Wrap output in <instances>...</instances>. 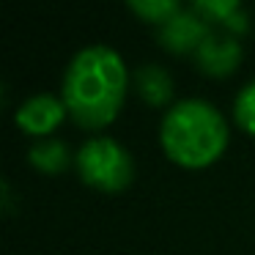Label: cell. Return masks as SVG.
<instances>
[{"mask_svg":"<svg viewBox=\"0 0 255 255\" xmlns=\"http://www.w3.org/2000/svg\"><path fill=\"white\" fill-rule=\"evenodd\" d=\"M129 74L121 55L107 44H91L72 58L63 74V105L85 129H102L118 116Z\"/></svg>","mask_w":255,"mask_h":255,"instance_id":"obj_1","label":"cell"},{"mask_svg":"<svg viewBox=\"0 0 255 255\" xmlns=\"http://www.w3.org/2000/svg\"><path fill=\"white\" fill-rule=\"evenodd\" d=\"M165 154L184 167L214 162L228 145V124L206 99H181L165 113L159 127Z\"/></svg>","mask_w":255,"mask_h":255,"instance_id":"obj_2","label":"cell"},{"mask_svg":"<svg viewBox=\"0 0 255 255\" xmlns=\"http://www.w3.org/2000/svg\"><path fill=\"white\" fill-rule=\"evenodd\" d=\"M77 173L85 184L102 192H121L134 178V162L121 143L110 137H94L80 145Z\"/></svg>","mask_w":255,"mask_h":255,"instance_id":"obj_3","label":"cell"},{"mask_svg":"<svg viewBox=\"0 0 255 255\" xmlns=\"http://www.w3.org/2000/svg\"><path fill=\"white\" fill-rule=\"evenodd\" d=\"M209 33H211V25L195 8H181L167 22L159 25V44L167 52H178V55L198 52V47L206 41Z\"/></svg>","mask_w":255,"mask_h":255,"instance_id":"obj_4","label":"cell"},{"mask_svg":"<svg viewBox=\"0 0 255 255\" xmlns=\"http://www.w3.org/2000/svg\"><path fill=\"white\" fill-rule=\"evenodd\" d=\"M239 61H242V44L228 30H220V33L211 30L206 36V41L198 47V52H195L198 69L211 74V77H225V74H231L239 66Z\"/></svg>","mask_w":255,"mask_h":255,"instance_id":"obj_5","label":"cell"},{"mask_svg":"<svg viewBox=\"0 0 255 255\" xmlns=\"http://www.w3.org/2000/svg\"><path fill=\"white\" fill-rule=\"evenodd\" d=\"M66 113L69 110H66V105H63V99H58V96H52V94H36V96H30L28 102L19 105L14 121H17V127H22V132H28V134H47L63 121Z\"/></svg>","mask_w":255,"mask_h":255,"instance_id":"obj_6","label":"cell"},{"mask_svg":"<svg viewBox=\"0 0 255 255\" xmlns=\"http://www.w3.org/2000/svg\"><path fill=\"white\" fill-rule=\"evenodd\" d=\"M134 91L151 107H165L173 99V77L167 69L156 66V63H143L134 72Z\"/></svg>","mask_w":255,"mask_h":255,"instance_id":"obj_7","label":"cell"},{"mask_svg":"<svg viewBox=\"0 0 255 255\" xmlns=\"http://www.w3.org/2000/svg\"><path fill=\"white\" fill-rule=\"evenodd\" d=\"M192 8L206 19V22H217L222 28H228V33H239V30H247V14L239 6L236 0H195Z\"/></svg>","mask_w":255,"mask_h":255,"instance_id":"obj_8","label":"cell"},{"mask_svg":"<svg viewBox=\"0 0 255 255\" xmlns=\"http://www.w3.org/2000/svg\"><path fill=\"white\" fill-rule=\"evenodd\" d=\"M28 159L33 162V167H39L41 173H50V176H55V173H61L63 167L69 165V145L63 143V140H41V143H36L33 148H30Z\"/></svg>","mask_w":255,"mask_h":255,"instance_id":"obj_9","label":"cell"},{"mask_svg":"<svg viewBox=\"0 0 255 255\" xmlns=\"http://www.w3.org/2000/svg\"><path fill=\"white\" fill-rule=\"evenodd\" d=\"M129 8L148 22H159V25L181 11L178 0H129Z\"/></svg>","mask_w":255,"mask_h":255,"instance_id":"obj_10","label":"cell"},{"mask_svg":"<svg viewBox=\"0 0 255 255\" xmlns=\"http://www.w3.org/2000/svg\"><path fill=\"white\" fill-rule=\"evenodd\" d=\"M233 116L244 132L255 134V80L239 91L236 102H233Z\"/></svg>","mask_w":255,"mask_h":255,"instance_id":"obj_11","label":"cell"}]
</instances>
